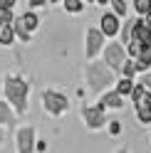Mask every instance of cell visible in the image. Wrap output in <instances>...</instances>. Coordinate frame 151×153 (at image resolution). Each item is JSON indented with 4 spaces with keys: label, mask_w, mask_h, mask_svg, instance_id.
I'll list each match as a JSON object with an SVG mask.
<instances>
[{
    "label": "cell",
    "mask_w": 151,
    "mask_h": 153,
    "mask_svg": "<svg viewBox=\"0 0 151 153\" xmlns=\"http://www.w3.org/2000/svg\"><path fill=\"white\" fill-rule=\"evenodd\" d=\"M27 91H30V84H27L22 76H7V79H5L7 101L13 104V109L17 114H25L27 111Z\"/></svg>",
    "instance_id": "obj_1"
},
{
    "label": "cell",
    "mask_w": 151,
    "mask_h": 153,
    "mask_svg": "<svg viewBox=\"0 0 151 153\" xmlns=\"http://www.w3.org/2000/svg\"><path fill=\"white\" fill-rule=\"evenodd\" d=\"M87 82L94 91H102L114 82V72L104 62H87Z\"/></svg>",
    "instance_id": "obj_2"
},
{
    "label": "cell",
    "mask_w": 151,
    "mask_h": 153,
    "mask_svg": "<svg viewBox=\"0 0 151 153\" xmlns=\"http://www.w3.org/2000/svg\"><path fill=\"white\" fill-rule=\"evenodd\" d=\"M42 106H45V111L47 114H52V116H60L62 111H67V106H70V101H67V97L64 94H60V91H42Z\"/></svg>",
    "instance_id": "obj_3"
},
{
    "label": "cell",
    "mask_w": 151,
    "mask_h": 153,
    "mask_svg": "<svg viewBox=\"0 0 151 153\" xmlns=\"http://www.w3.org/2000/svg\"><path fill=\"white\" fill-rule=\"evenodd\" d=\"M124 59H126V50H124V45H121V42H109L104 47V64L109 67L111 72H117Z\"/></svg>",
    "instance_id": "obj_4"
},
{
    "label": "cell",
    "mask_w": 151,
    "mask_h": 153,
    "mask_svg": "<svg viewBox=\"0 0 151 153\" xmlns=\"http://www.w3.org/2000/svg\"><path fill=\"white\" fill-rule=\"evenodd\" d=\"M82 119L89 128H102L107 123V116H104V106H84L82 109Z\"/></svg>",
    "instance_id": "obj_5"
},
{
    "label": "cell",
    "mask_w": 151,
    "mask_h": 153,
    "mask_svg": "<svg viewBox=\"0 0 151 153\" xmlns=\"http://www.w3.org/2000/svg\"><path fill=\"white\" fill-rule=\"evenodd\" d=\"M32 148H35V131L25 126L17 131V153H32Z\"/></svg>",
    "instance_id": "obj_6"
},
{
    "label": "cell",
    "mask_w": 151,
    "mask_h": 153,
    "mask_svg": "<svg viewBox=\"0 0 151 153\" xmlns=\"http://www.w3.org/2000/svg\"><path fill=\"white\" fill-rule=\"evenodd\" d=\"M104 45V35L102 30H87V59H94V54Z\"/></svg>",
    "instance_id": "obj_7"
},
{
    "label": "cell",
    "mask_w": 151,
    "mask_h": 153,
    "mask_svg": "<svg viewBox=\"0 0 151 153\" xmlns=\"http://www.w3.org/2000/svg\"><path fill=\"white\" fill-rule=\"evenodd\" d=\"M102 35H107V37H111V35H117L119 32V17L114 15V13H107V15H102Z\"/></svg>",
    "instance_id": "obj_8"
},
{
    "label": "cell",
    "mask_w": 151,
    "mask_h": 153,
    "mask_svg": "<svg viewBox=\"0 0 151 153\" xmlns=\"http://www.w3.org/2000/svg\"><path fill=\"white\" fill-rule=\"evenodd\" d=\"M131 40H139V42H149V40H151V30L144 25V20H134V27H131Z\"/></svg>",
    "instance_id": "obj_9"
},
{
    "label": "cell",
    "mask_w": 151,
    "mask_h": 153,
    "mask_svg": "<svg viewBox=\"0 0 151 153\" xmlns=\"http://www.w3.org/2000/svg\"><path fill=\"white\" fill-rule=\"evenodd\" d=\"M99 106H104V109H121V106H124V97L117 94V91H109V94L102 97V104H99Z\"/></svg>",
    "instance_id": "obj_10"
},
{
    "label": "cell",
    "mask_w": 151,
    "mask_h": 153,
    "mask_svg": "<svg viewBox=\"0 0 151 153\" xmlns=\"http://www.w3.org/2000/svg\"><path fill=\"white\" fill-rule=\"evenodd\" d=\"M13 40H15L13 22H3V25H0V45L7 47V45H13Z\"/></svg>",
    "instance_id": "obj_11"
},
{
    "label": "cell",
    "mask_w": 151,
    "mask_h": 153,
    "mask_svg": "<svg viewBox=\"0 0 151 153\" xmlns=\"http://www.w3.org/2000/svg\"><path fill=\"white\" fill-rule=\"evenodd\" d=\"M13 32H15V37H20L22 42H30V35H32V32L22 25V20H20V17H17V20H13Z\"/></svg>",
    "instance_id": "obj_12"
},
{
    "label": "cell",
    "mask_w": 151,
    "mask_h": 153,
    "mask_svg": "<svg viewBox=\"0 0 151 153\" xmlns=\"http://www.w3.org/2000/svg\"><path fill=\"white\" fill-rule=\"evenodd\" d=\"M136 116L141 123H151V106L149 104H136Z\"/></svg>",
    "instance_id": "obj_13"
},
{
    "label": "cell",
    "mask_w": 151,
    "mask_h": 153,
    "mask_svg": "<svg viewBox=\"0 0 151 153\" xmlns=\"http://www.w3.org/2000/svg\"><path fill=\"white\" fill-rule=\"evenodd\" d=\"M131 87H134V79H131V76H124V79L117 84V94H121V97H129V94H131Z\"/></svg>",
    "instance_id": "obj_14"
},
{
    "label": "cell",
    "mask_w": 151,
    "mask_h": 153,
    "mask_svg": "<svg viewBox=\"0 0 151 153\" xmlns=\"http://www.w3.org/2000/svg\"><path fill=\"white\" fill-rule=\"evenodd\" d=\"M20 20H22V25H25L30 32H35V30H37V25H40V20H37V15H35V13H25Z\"/></svg>",
    "instance_id": "obj_15"
},
{
    "label": "cell",
    "mask_w": 151,
    "mask_h": 153,
    "mask_svg": "<svg viewBox=\"0 0 151 153\" xmlns=\"http://www.w3.org/2000/svg\"><path fill=\"white\" fill-rule=\"evenodd\" d=\"M107 5L114 7V15L117 17H126V3H124V0H109Z\"/></svg>",
    "instance_id": "obj_16"
},
{
    "label": "cell",
    "mask_w": 151,
    "mask_h": 153,
    "mask_svg": "<svg viewBox=\"0 0 151 153\" xmlns=\"http://www.w3.org/2000/svg\"><path fill=\"white\" fill-rule=\"evenodd\" d=\"M13 121V111L5 101H0V123H10Z\"/></svg>",
    "instance_id": "obj_17"
},
{
    "label": "cell",
    "mask_w": 151,
    "mask_h": 153,
    "mask_svg": "<svg viewBox=\"0 0 151 153\" xmlns=\"http://www.w3.org/2000/svg\"><path fill=\"white\" fill-rule=\"evenodd\" d=\"M121 72H124V76H131L134 79V74H136V67H134V59H124L121 62V67H119Z\"/></svg>",
    "instance_id": "obj_18"
},
{
    "label": "cell",
    "mask_w": 151,
    "mask_h": 153,
    "mask_svg": "<svg viewBox=\"0 0 151 153\" xmlns=\"http://www.w3.org/2000/svg\"><path fill=\"white\" fill-rule=\"evenodd\" d=\"M134 10H136L139 15L151 13V0H134Z\"/></svg>",
    "instance_id": "obj_19"
},
{
    "label": "cell",
    "mask_w": 151,
    "mask_h": 153,
    "mask_svg": "<svg viewBox=\"0 0 151 153\" xmlns=\"http://www.w3.org/2000/svg\"><path fill=\"white\" fill-rule=\"evenodd\" d=\"M144 91H146V89H144V84L139 82V84H134V87H131V94H129V97L134 99V104H136V101H139L141 97H144Z\"/></svg>",
    "instance_id": "obj_20"
},
{
    "label": "cell",
    "mask_w": 151,
    "mask_h": 153,
    "mask_svg": "<svg viewBox=\"0 0 151 153\" xmlns=\"http://www.w3.org/2000/svg\"><path fill=\"white\" fill-rule=\"evenodd\" d=\"M131 27H134V20H126L124 27H121V42H129L131 40Z\"/></svg>",
    "instance_id": "obj_21"
},
{
    "label": "cell",
    "mask_w": 151,
    "mask_h": 153,
    "mask_svg": "<svg viewBox=\"0 0 151 153\" xmlns=\"http://www.w3.org/2000/svg\"><path fill=\"white\" fill-rule=\"evenodd\" d=\"M15 15H13V7H0V25L3 22H13Z\"/></svg>",
    "instance_id": "obj_22"
},
{
    "label": "cell",
    "mask_w": 151,
    "mask_h": 153,
    "mask_svg": "<svg viewBox=\"0 0 151 153\" xmlns=\"http://www.w3.org/2000/svg\"><path fill=\"white\" fill-rule=\"evenodd\" d=\"M62 3H64V10H70V13L82 10V0H62Z\"/></svg>",
    "instance_id": "obj_23"
},
{
    "label": "cell",
    "mask_w": 151,
    "mask_h": 153,
    "mask_svg": "<svg viewBox=\"0 0 151 153\" xmlns=\"http://www.w3.org/2000/svg\"><path fill=\"white\" fill-rule=\"evenodd\" d=\"M141 84H144L146 91H151V72H144V76H141Z\"/></svg>",
    "instance_id": "obj_24"
},
{
    "label": "cell",
    "mask_w": 151,
    "mask_h": 153,
    "mask_svg": "<svg viewBox=\"0 0 151 153\" xmlns=\"http://www.w3.org/2000/svg\"><path fill=\"white\" fill-rule=\"evenodd\" d=\"M30 3V7H42V5H47V0H27Z\"/></svg>",
    "instance_id": "obj_25"
},
{
    "label": "cell",
    "mask_w": 151,
    "mask_h": 153,
    "mask_svg": "<svg viewBox=\"0 0 151 153\" xmlns=\"http://www.w3.org/2000/svg\"><path fill=\"white\" fill-rule=\"evenodd\" d=\"M17 0H0V7H15Z\"/></svg>",
    "instance_id": "obj_26"
},
{
    "label": "cell",
    "mask_w": 151,
    "mask_h": 153,
    "mask_svg": "<svg viewBox=\"0 0 151 153\" xmlns=\"http://www.w3.org/2000/svg\"><path fill=\"white\" fill-rule=\"evenodd\" d=\"M94 3H97V5H107L109 0H94Z\"/></svg>",
    "instance_id": "obj_27"
},
{
    "label": "cell",
    "mask_w": 151,
    "mask_h": 153,
    "mask_svg": "<svg viewBox=\"0 0 151 153\" xmlns=\"http://www.w3.org/2000/svg\"><path fill=\"white\" fill-rule=\"evenodd\" d=\"M0 143H3V131H0Z\"/></svg>",
    "instance_id": "obj_28"
},
{
    "label": "cell",
    "mask_w": 151,
    "mask_h": 153,
    "mask_svg": "<svg viewBox=\"0 0 151 153\" xmlns=\"http://www.w3.org/2000/svg\"><path fill=\"white\" fill-rule=\"evenodd\" d=\"M119 153H129V151H124V148H121V151H119Z\"/></svg>",
    "instance_id": "obj_29"
},
{
    "label": "cell",
    "mask_w": 151,
    "mask_h": 153,
    "mask_svg": "<svg viewBox=\"0 0 151 153\" xmlns=\"http://www.w3.org/2000/svg\"><path fill=\"white\" fill-rule=\"evenodd\" d=\"M52 3H62V0H52Z\"/></svg>",
    "instance_id": "obj_30"
}]
</instances>
